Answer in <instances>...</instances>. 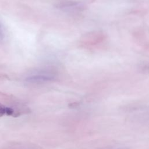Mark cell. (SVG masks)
Masks as SVG:
<instances>
[{
	"label": "cell",
	"instance_id": "6da1fadb",
	"mask_svg": "<svg viewBox=\"0 0 149 149\" xmlns=\"http://www.w3.org/2000/svg\"><path fill=\"white\" fill-rule=\"evenodd\" d=\"M55 76L51 74L38 73L28 76L25 80L30 83H41L44 82L52 81L54 79Z\"/></svg>",
	"mask_w": 149,
	"mask_h": 149
},
{
	"label": "cell",
	"instance_id": "7a4b0ae2",
	"mask_svg": "<svg viewBox=\"0 0 149 149\" xmlns=\"http://www.w3.org/2000/svg\"><path fill=\"white\" fill-rule=\"evenodd\" d=\"M56 7L65 10H72L79 8L80 5L77 2L69 0H63L57 3Z\"/></svg>",
	"mask_w": 149,
	"mask_h": 149
},
{
	"label": "cell",
	"instance_id": "3957f363",
	"mask_svg": "<svg viewBox=\"0 0 149 149\" xmlns=\"http://www.w3.org/2000/svg\"><path fill=\"white\" fill-rule=\"evenodd\" d=\"M15 113V111L13 108L8 107H6L0 104V117L6 115L8 116L13 115Z\"/></svg>",
	"mask_w": 149,
	"mask_h": 149
},
{
	"label": "cell",
	"instance_id": "277c9868",
	"mask_svg": "<svg viewBox=\"0 0 149 149\" xmlns=\"http://www.w3.org/2000/svg\"><path fill=\"white\" fill-rule=\"evenodd\" d=\"M4 37H5L4 32H3L2 27L0 24V40H2L4 38Z\"/></svg>",
	"mask_w": 149,
	"mask_h": 149
},
{
	"label": "cell",
	"instance_id": "5b68a950",
	"mask_svg": "<svg viewBox=\"0 0 149 149\" xmlns=\"http://www.w3.org/2000/svg\"><path fill=\"white\" fill-rule=\"evenodd\" d=\"M117 149H127V148H117Z\"/></svg>",
	"mask_w": 149,
	"mask_h": 149
}]
</instances>
